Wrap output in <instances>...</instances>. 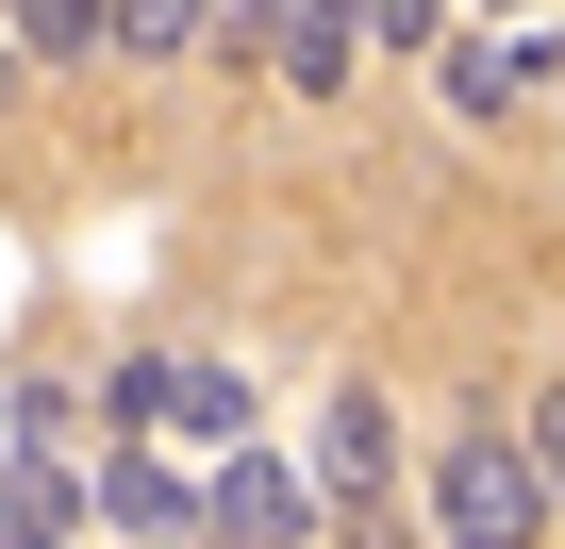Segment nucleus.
<instances>
[{"mask_svg": "<svg viewBox=\"0 0 565 549\" xmlns=\"http://www.w3.org/2000/svg\"><path fill=\"white\" fill-rule=\"evenodd\" d=\"M548 67H565V51H548L532 18H515V34H466V51H449V101H466V117H515V101H532Z\"/></svg>", "mask_w": 565, "mask_h": 549, "instance_id": "39448f33", "label": "nucleus"}, {"mask_svg": "<svg viewBox=\"0 0 565 549\" xmlns=\"http://www.w3.org/2000/svg\"><path fill=\"white\" fill-rule=\"evenodd\" d=\"M350 549H433V532H399L383 499H350Z\"/></svg>", "mask_w": 565, "mask_h": 549, "instance_id": "f8f14e48", "label": "nucleus"}, {"mask_svg": "<svg viewBox=\"0 0 565 549\" xmlns=\"http://www.w3.org/2000/svg\"><path fill=\"white\" fill-rule=\"evenodd\" d=\"M117 18V67H183V51H216V0H100Z\"/></svg>", "mask_w": 565, "mask_h": 549, "instance_id": "6e6552de", "label": "nucleus"}, {"mask_svg": "<svg viewBox=\"0 0 565 549\" xmlns=\"http://www.w3.org/2000/svg\"><path fill=\"white\" fill-rule=\"evenodd\" d=\"M350 18H366V51H383V67H416V51L449 34V0H350Z\"/></svg>", "mask_w": 565, "mask_h": 549, "instance_id": "9d476101", "label": "nucleus"}, {"mask_svg": "<svg viewBox=\"0 0 565 549\" xmlns=\"http://www.w3.org/2000/svg\"><path fill=\"white\" fill-rule=\"evenodd\" d=\"M565 499H548V466H532V433L515 416H466L449 450H433V549H532Z\"/></svg>", "mask_w": 565, "mask_h": 549, "instance_id": "f257e3e1", "label": "nucleus"}, {"mask_svg": "<svg viewBox=\"0 0 565 549\" xmlns=\"http://www.w3.org/2000/svg\"><path fill=\"white\" fill-rule=\"evenodd\" d=\"M100 499H117V532H150V549H183V532H216V499H200L183 466H134V450L100 466Z\"/></svg>", "mask_w": 565, "mask_h": 549, "instance_id": "423d86ee", "label": "nucleus"}, {"mask_svg": "<svg viewBox=\"0 0 565 549\" xmlns=\"http://www.w3.org/2000/svg\"><path fill=\"white\" fill-rule=\"evenodd\" d=\"M399 483V416H383V383H333V416H317V499H383Z\"/></svg>", "mask_w": 565, "mask_h": 549, "instance_id": "20e7f679", "label": "nucleus"}, {"mask_svg": "<svg viewBox=\"0 0 565 549\" xmlns=\"http://www.w3.org/2000/svg\"><path fill=\"white\" fill-rule=\"evenodd\" d=\"M499 18H532V0H499Z\"/></svg>", "mask_w": 565, "mask_h": 549, "instance_id": "4468645a", "label": "nucleus"}, {"mask_svg": "<svg viewBox=\"0 0 565 549\" xmlns=\"http://www.w3.org/2000/svg\"><path fill=\"white\" fill-rule=\"evenodd\" d=\"M0 34H18L34 67H100V51H117V18H100V0H0Z\"/></svg>", "mask_w": 565, "mask_h": 549, "instance_id": "0eeeda50", "label": "nucleus"}, {"mask_svg": "<svg viewBox=\"0 0 565 549\" xmlns=\"http://www.w3.org/2000/svg\"><path fill=\"white\" fill-rule=\"evenodd\" d=\"M0 101H18V34H0Z\"/></svg>", "mask_w": 565, "mask_h": 549, "instance_id": "ddd939ff", "label": "nucleus"}, {"mask_svg": "<svg viewBox=\"0 0 565 549\" xmlns=\"http://www.w3.org/2000/svg\"><path fill=\"white\" fill-rule=\"evenodd\" d=\"M100 400H117V433H134V416H150V433H200V450L249 433V367H233V350H117Z\"/></svg>", "mask_w": 565, "mask_h": 549, "instance_id": "f03ea898", "label": "nucleus"}, {"mask_svg": "<svg viewBox=\"0 0 565 549\" xmlns=\"http://www.w3.org/2000/svg\"><path fill=\"white\" fill-rule=\"evenodd\" d=\"M515 433H532V466H548V499H565V383H532V416H515Z\"/></svg>", "mask_w": 565, "mask_h": 549, "instance_id": "9b49d317", "label": "nucleus"}, {"mask_svg": "<svg viewBox=\"0 0 565 549\" xmlns=\"http://www.w3.org/2000/svg\"><path fill=\"white\" fill-rule=\"evenodd\" d=\"M300 18H333V0H216V51H233V67H249V51L282 67V51H300Z\"/></svg>", "mask_w": 565, "mask_h": 549, "instance_id": "1a4fd4ad", "label": "nucleus"}, {"mask_svg": "<svg viewBox=\"0 0 565 549\" xmlns=\"http://www.w3.org/2000/svg\"><path fill=\"white\" fill-rule=\"evenodd\" d=\"M200 499H216L233 549H300V532H317V466H282V450H249V433L200 466Z\"/></svg>", "mask_w": 565, "mask_h": 549, "instance_id": "7ed1b4c3", "label": "nucleus"}]
</instances>
